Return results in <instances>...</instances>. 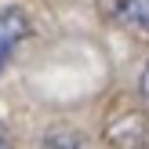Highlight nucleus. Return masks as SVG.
Segmentation results:
<instances>
[{
  "instance_id": "f257e3e1",
  "label": "nucleus",
  "mask_w": 149,
  "mask_h": 149,
  "mask_svg": "<svg viewBox=\"0 0 149 149\" xmlns=\"http://www.w3.org/2000/svg\"><path fill=\"white\" fill-rule=\"evenodd\" d=\"M33 33V22H29V15L22 11V7H0V73L7 69V62H11V55L18 51V44L26 40V36Z\"/></svg>"
},
{
  "instance_id": "39448f33",
  "label": "nucleus",
  "mask_w": 149,
  "mask_h": 149,
  "mask_svg": "<svg viewBox=\"0 0 149 149\" xmlns=\"http://www.w3.org/2000/svg\"><path fill=\"white\" fill-rule=\"evenodd\" d=\"M0 149H11V142H7V127H4V120H0Z\"/></svg>"
},
{
  "instance_id": "7ed1b4c3",
  "label": "nucleus",
  "mask_w": 149,
  "mask_h": 149,
  "mask_svg": "<svg viewBox=\"0 0 149 149\" xmlns=\"http://www.w3.org/2000/svg\"><path fill=\"white\" fill-rule=\"evenodd\" d=\"M40 149H91V146H87L80 135H73V131H51Z\"/></svg>"
},
{
  "instance_id": "f03ea898",
  "label": "nucleus",
  "mask_w": 149,
  "mask_h": 149,
  "mask_svg": "<svg viewBox=\"0 0 149 149\" xmlns=\"http://www.w3.org/2000/svg\"><path fill=\"white\" fill-rule=\"evenodd\" d=\"M106 15L113 26L149 36V0H106Z\"/></svg>"
},
{
  "instance_id": "20e7f679",
  "label": "nucleus",
  "mask_w": 149,
  "mask_h": 149,
  "mask_svg": "<svg viewBox=\"0 0 149 149\" xmlns=\"http://www.w3.org/2000/svg\"><path fill=\"white\" fill-rule=\"evenodd\" d=\"M138 95H142V102L149 106V62L142 65V73H138Z\"/></svg>"
}]
</instances>
